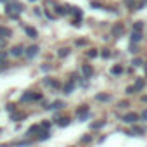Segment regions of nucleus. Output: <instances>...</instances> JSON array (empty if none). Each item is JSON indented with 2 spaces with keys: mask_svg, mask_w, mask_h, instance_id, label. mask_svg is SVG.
Here are the masks:
<instances>
[{
  "mask_svg": "<svg viewBox=\"0 0 147 147\" xmlns=\"http://www.w3.org/2000/svg\"><path fill=\"white\" fill-rule=\"evenodd\" d=\"M5 11H7V14H11L12 18H16V14H14V12H21L23 9H21V5H19V4H11V5H7V9H5Z\"/></svg>",
  "mask_w": 147,
  "mask_h": 147,
  "instance_id": "obj_1",
  "label": "nucleus"
},
{
  "mask_svg": "<svg viewBox=\"0 0 147 147\" xmlns=\"http://www.w3.org/2000/svg\"><path fill=\"white\" fill-rule=\"evenodd\" d=\"M142 88H144V82H142V80H138L133 87H128V88H126V94H135L137 90H142Z\"/></svg>",
  "mask_w": 147,
  "mask_h": 147,
  "instance_id": "obj_2",
  "label": "nucleus"
},
{
  "mask_svg": "<svg viewBox=\"0 0 147 147\" xmlns=\"http://www.w3.org/2000/svg\"><path fill=\"white\" fill-rule=\"evenodd\" d=\"M142 28H144L142 23H135V24H133V31H142Z\"/></svg>",
  "mask_w": 147,
  "mask_h": 147,
  "instance_id": "obj_13",
  "label": "nucleus"
},
{
  "mask_svg": "<svg viewBox=\"0 0 147 147\" xmlns=\"http://www.w3.org/2000/svg\"><path fill=\"white\" fill-rule=\"evenodd\" d=\"M38 130H40V126H31V128H30L31 133H35V131H38Z\"/></svg>",
  "mask_w": 147,
  "mask_h": 147,
  "instance_id": "obj_25",
  "label": "nucleus"
},
{
  "mask_svg": "<svg viewBox=\"0 0 147 147\" xmlns=\"http://www.w3.org/2000/svg\"><path fill=\"white\" fill-rule=\"evenodd\" d=\"M121 71H123V67H121V66H114V67H113V73H114V75H119Z\"/></svg>",
  "mask_w": 147,
  "mask_h": 147,
  "instance_id": "obj_14",
  "label": "nucleus"
},
{
  "mask_svg": "<svg viewBox=\"0 0 147 147\" xmlns=\"http://www.w3.org/2000/svg\"><path fill=\"white\" fill-rule=\"evenodd\" d=\"M140 118H142V119H145V121H147V109H145V111H142V114H140Z\"/></svg>",
  "mask_w": 147,
  "mask_h": 147,
  "instance_id": "obj_23",
  "label": "nucleus"
},
{
  "mask_svg": "<svg viewBox=\"0 0 147 147\" xmlns=\"http://www.w3.org/2000/svg\"><path fill=\"white\" fill-rule=\"evenodd\" d=\"M67 123H69V119H67V118H61V119H59V125H61V126H66Z\"/></svg>",
  "mask_w": 147,
  "mask_h": 147,
  "instance_id": "obj_15",
  "label": "nucleus"
},
{
  "mask_svg": "<svg viewBox=\"0 0 147 147\" xmlns=\"http://www.w3.org/2000/svg\"><path fill=\"white\" fill-rule=\"evenodd\" d=\"M137 119H138V114H137V113H128V114H125V118H123L125 123H135Z\"/></svg>",
  "mask_w": 147,
  "mask_h": 147,
  "instance_id": "obj_3",
  "label": "nucleus"
},
{
  "mask_svg": "<svg viewBox=\"0 0 147 147\" xmlns=\"http://www.w3.org/2000/svg\"><path fill=\"white\" fill-rule=\"evenodd\" d=\"M26 33H28L31 38H36V30H35V28H26Z\"/></svg>",
  "mask_w": 147,
  "mask_h": 147,
  "instance_id": "obj_11",
  "label": "nucleus"
},
{
  "mask_svg": "<svg viewBox=\"0 0 147 147\" xmlns=\"http://www.w3.org/2000/svg\"><path fill=\"white\" fill-rule=\"evenodd\" d=\"M82 71H83V75H85V76H92V73H94L92 66H88V64H85V66L82 67Z\"/></svg>",
  "mask_w": 147,
  "mask_h": 147,
  "instance_id": "obj_6",
  "label": "nucleus"
},
{
  "mask_svg": "<svg viewBox=\"0 0 147 147\" xmlns=\"http://www.w3.org/2000/svg\"><path fill=\"white\" fill-rule=\"evenodd\" d=\"M52 107H57V109H59V107H62V102H54Z\"/></svg>",
  "mask_w": 147,
  "mask_h": 147,
  "instance_id": "obj_24",
  "label": "nucleus"
},
{
  "mask_svg": "<svg viewBox=\"0 0 147 147\" xmlns=\"http://www.w3.org/2000/svg\"><path fill=\"white\" fill-rule=\"evenodd\" d=\"M145 75H147V64H145Z\"/></svg>",
  "mask_w": 147,
  "mask_h": 147,
  "instance_id": "obj_26",
  "label": "nucleus"
},
{
  "mask_svg": "<svg viewBox=\"0 0 147 147\" xmlns=\"http://www.w3.org/2000/svg\"><path fill=\"white\" fill-rule=\"evenodd\" d=\"M0 45H4V42H2V40H0Z\"/></svg>",
  "mask_w": 147,
  "mask_h": 147,
  "instance_id": "obj_27",
  "label": "nucleus"
},
{
  "mask_svg": "<svg viewBox=\"0 0 147 147\" xmlns=\"http://www.w3.org/2000/svg\"><path fill=\"white\" fill-rule=\"evenodd\" d=\"M109 55H111V52H109V50H102V57H106V59H107Z\"/></svg>",
  "mask_w": 147,
  "mask_h": 147,
  "instance_id": "obj_21",
  "label": "nucleus"
},
{
  "mask_svg": "<svg viewBox=\"0 0 147 147\" xmlns=\"http://www.w3.org/2000/svg\"><path fill=\"white\" fill-rule=\"evenodd\" d=\"M55 11H57V14H61V16H62V14H66V9H64V7H57Z\"/></svg>",
  "mask_w": 147,
  "mask_h": 147,
  "instance_id": "obj_20",
  "label": "nucleus"
},
{
  "mask_svg": "<svg viewBox=\"0 0 147 147\" xmlns=\"http://www.w3.org/2000/svg\"><path fill=\"white\" fill-rule=\"evenodd\" d=\"M104 126V121H99V123H92V128H100Z\"/></svg>",
  "mask_w": 147,
  "mask_h": 147,
  "instance_id": "obj_19",
  "label": "nucleus"
},
{
  "mask_svg": "<svg viewBox=\"0 0 147 147\" xmlns=\"http://www.w3.org/2000/svg\"><path fill=\"white\" fill-rule=\"evenodd\" d=\"M97 54H99L97 50H88V57H92V59H94V57H97Z\"/></svg>",
  "mask_w": 147,
  "mask_h": 147,
  "instance_id": "obj_18",
  "label": "nucleus"
},
{
  "mask_svg": "<svg viewBox=\"0 0 147 147\" xmlns=\"http://www.w3.org/2000/svg\"><path fill=\"white\" fill-rule=\"evenodd\" d=\"M11 54L18 57V55H21V54H23V49H21V47H12V50H11Z\"/></svg>",
  "mask_w": 147,
  "mask_h": 147,
  "instance_id": "obj_9",
  "label": "nucleus"
},
{
  "mask_svg": "<svg viewBox=\"0 0 147 147\" xmlns=\"http://www.w3.org/2000/svg\"><path fill=\"white\" fill-rule=\"evenodd\" d=\"M142 31H133V35H131V42L133 43H137V42H140L142 40V35H140Z\"/></svg>",
  "mask_w": 147,
  "mask_h": 147,
  "instance_id": "obj_7",
  "label": "nucleus"
},
{
  "mask_svg": "<svg viewBox=\"0 0 147 147\" xmlns=\"http://www.w3.org/2000/svg\"><path fill=\"white\" fill-rule=\"evenodd\" d=\"M36 54H38V47H36V45H33V47H30V49L26 50V55H28V57H35Z\"/></svg>",
  "mask_w": 147,
  "mask_h": 147,
  "instance_id": "obj_4",
  "label": "nucleus"
},
{
  "mask_svg": "<svg viewBox=\"0 0 147 147\" xmlns=\"http://www.w3.org/2000/svg\"><path fill=\"white\" fill-rule=\"evenodd\" d=\"M11 35H12V31H11L9 28L0 26V38H2V36H5V38H7V36H11Z\"/></svg>",
  "mask_w": 147,
  "mask_h": 147,
  "instance_id": "obj_5",
  "label": "nucleus"
},
{
  "mask_svg": "<svg viewBox=\"0 0 147 147\" xmlns=\"http://www.w3.org/2000/svg\"><path fill=\"white\" fill-rule=\"evenodd\" d=\"M87 113H88V109H87L85 106H83V107H80V109H78V118H83Z\"/></svg>",
  "mask_w": 147,
  "mask_h": 147,
  "instance_id": "obj_12",
  "label": "nucleus"
},
{
  "mask_svg": "<svg viewBox=\"0 0 147 147\" xmlns=\"http://www.w3.org/2000/svg\"><path fill=\"white\" fill-rule=\"evenodd\" d=\"M95 99H97V100H109L111 97H109V95H97Z\"/></svg>",
  "mask_w": 147,
  "mask_h": 147,
  "instance_id": "obj_17",
  "label": "nucleus"
},
{
  "mask_svg": "<svg viewBox=\"0 0 147 147\" xmlns=\"http://www.w3.org/2000/svg\"><path fill=\"white\" fill-rule=\"evenodd\" d=\"M67 54H69V49H62V50L59 52V55H61V57H66Z\"/></svg>",
  "mask_w": 147,
  "mask_h": 147,
  "instance_id": "obj_16",
  "label": "nucleus"
},
{
  "mask_svg": "<svg viewBox=\"0 0 147 147\" xmlns=\"http://www.w3.org/2000/svg\"><path fill=\"white\" fill-rule=\"evenodd\" d=\"M73 88H75V85H73L71 82L64 85V92H66V94H71V92H73Z\"/></svg>",
  "mask_w": 147,
  "mask_h": 147,
  "instance_id": "obj_10",
  "label": "nucleus"
},
{
  "mask_svg": "<svg viewBox=\"0 0 147 147\" xmlns=\"http://www.w3.org/2000/svg\"><path fill=\"white\" fill-rule=\"evenodd\" d=\"M121 33H123V26L121 24H116L113 28V35H121Z\"/></svg>",
  "mask_w": 147,
  "mask_h": 147,
  "instance_id": "obj_8",
  "label": "nucleus"
},
{
  "mask_svg": "<svg viewBox=\"0 0 147 147\" xmlns=\"http://www.w3.org/2000/svg\"><path fill=\"white\" fill-rule=\"evenodd\" d=\"M142 64V59H133V66H140Z\"/></svg>",
  "mask_w": 147,
  "mask_h": 147,
  "instance_id": "obj_22",
  "label": "nucleus"
}]
</instances>
